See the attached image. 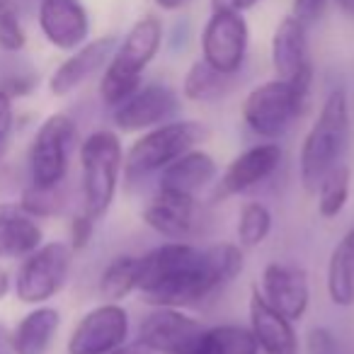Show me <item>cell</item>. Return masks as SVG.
<instances>
[{
  "label": "cell",
  "instance_id": "ab89813d",
  "mask_svg": "<svg viewBox=\"0 0 354 354\" xmlns=\"http://www.w3.org/2000/svg\"><path fill=\"white\" fill-rule=\"evenodd\" d=\"M335 6L339 8V12L354 20V0H335Z\"/></svg>",
  "mask_w": 354,
  "mask_h": 354
},
{
  "label": "cell",
  "instance_id": "484cf974",
  "mask_svg": "<svg viewBox=\"0 0 354 354\" xmlns=\"http://www.w3.org/2000/svg\"><path fill=\"white\" fill-rule=\"evenodd\" d=\"M349 194H352V167L342 160L320 180L318 189H315L318 216L325 221L337 218L347 209Z\"/></svg>",
  "mask_w": 354,
  "mask_h": 354
},
{
  "label": "cell",
  "instance_id": "277c9868",
  "mask_svg": "<svg viewBox=\"0 0 354 354\" xmlns=\"http://www.w3.org/2000/svg\"><path fill=\"white\" fill-rule=\"evenodd\" d=\"M162 46V22L156 15H143L131 25L117 44L109 64L100 78V100L104 107L114 109L129 95L141 88L146 68L153 64Z\"/></svg>",
  "mask_w": 354,
  "mask_h": 354
},
{
  "label": "cell",
  "instance_id": "44dd1931",
  "mask_svg": "<svg viewBox=\"0 0 354 354\" xmlns=\"http://www.w3.org/2000/svg\"><path fill=\"white\" fill-rule=\"evenodd\" d=\"M44 243V231L20 204L0 202V260H17Z\"/></svg>",
  "mask_w": 354,
  "mask_h": 354
},
{
  "label": "cell",
  "instance_id": "d6986e66",
  "mask_svg": "<svg viewBox=\"0 0 354 354\" xmlns=\"http://www.w3.org/2000/svg\"><path fill=\"white\" fill-rule=\"evenodd\" d=\"M270 56L274 78L296 80L304 75H313V64L308 56V27L294 15L284 17L274 27Z\"/></svg>",
  "mask_w": 354,
  "mask_h": 354
},
{
  "label": "cell",
  "instance_id": "d6a6232c",
  "mask_svg": "<svg viewBox=\"0 0 354 354\" xmlns=\"http://www.w3.org/2000/svg\"><path fill=\"white\" fill-rule=\"evenodd\" d=\"M95 218H90L88 214L80 209L78 214H75L73 218H71V241H68V245L73 248V252H80V250H85V248L90 245V241H93V236H95Z\"/></svg>",
  "mask_w": 354,
  "mask_h": 354
},
{
  "label": "cell",
  "instance_id": "ffe728a7",
  "mask_svg": "<svg viewBox=\"0 0 354 354\" xmlns=\"http://www.w3.org/2000/svg\"><path fill=\"white\" fill-rule=\"evenodd\" d=\"M218 162L209 151L202 146L183 153L180 158L162 167L158 172V189H170V192H183L199 197V192L214 187L218 180Z\"/></svg>",
  "mask_w": 354,
  "mask_h": 354
},
{
  "label": "cell",
  "instance_id": "5b68a950",
  "mask_svg": "<svg viewBox=\"0 0 354 354\" xmlns=\"http://www.w3.org/2000/svg\"><path fill=\"white\" fill-rule=\"evenodd\" d=\"M80 160V202L90 218L107 216L117 199L124 175V146L112 129H97L88 133L78 148Z\"/></svg>",
  "mask_w": 354,
  "mask_h": 354
},
{
  "label": "cell",
  "instance_id": "5bb4252c",
  "mask_svg": "<svg viewBox=\"0 0 354 354\" xmlns=\"http://www.w3.org/2000/svg\"><path fill=\"white\" fill-rule=\"evenodd\" d=\"M281 158H284V151L277 141H260L248 146L245 151L231 158L223 172H218V180L214 185V199L221 202V199L252 192L279 170Z\"/></svg>",
  "mask_w": 354,
  "mask_h": 354
},
{
  "label": "cell",
  "instance_id": "83f0119b",
  "mask_svg": "<svg viewBox=\"0 0 354 354\" xmlns=\"http://www.w3.org/2000/svg\"><path fill=\"white\" fill-rule=\"evenodd\" d=\"M272 226H274V216H272L267 204L245 202L241 207V212H238L236 243L243 250H255L270 238Z\"/></svg>",
  "mask_w": 354,
  "mask_h": 354
},
{
  "label": "cell",
  "instance_id": "3957f363",
  "mask_svg": "<svg viewBox=\"0 0 354 354\" xmlns=\"http://www.w3.org/2000/svg\"><path fill=\"white\" fill-rule=\"evenodd\" d=\"M313 75L296 80L272 78L255 85L241 107L243 124L260 141H279L291 131L296 119L304 117L310 102Z\"/></svg>",
  "mask_w": 354,
  "mask_h": 354
},
{
  "label": "cell",
  "instance_id": "ac0fdd59",
  "mask_svg": "<svg viewBox=\"0 0 354 354\" xmlns=\"http://www.w3.org/2000/svg\"><path fill=\"white\" fill-rule=\"evenodd\" d=\"M248 318H250L248 328H250L262 354H301V342L296 335L294 320L272 308L257 286H252L250 291Z\"/></svg>",
  "mask_w": 354,
  "mask_h": 354
},
{
  "label": "cell",
  "instance_id": "8992f818",
  "mask_svg": "<svg viewBox=\"0 0 354 354\" xmlns=\"http://www.w3.org/2000/svg\"><path fill=\"white\" fill-rule=\"evenodd\" d=\"M209 138V129L197 119H172L160 127L138 133L136 141L124 151V180L129 185L158 175L175 158L202 146Z\"/></svg>",
  "mask_w": 354,
  "mask_h": 354
},
{
  "label": "cell",
  "instance_id": "e0dca14e",
  "mask_svg": "<svg viewBox=\"0 0 354 354\" xmlns=\"http://www.w3.org/2000/svg\"><path fill=\"white\" fill-rule=\"evenodd\" d=\"M39 30L59 51H75L90 37V15L80 0H39Z\"/></svg>",
  "mask_w": 354,
  "mask_h": 354
},
{
  "label": "cell",
  "instance_id": "836d02e7",
  "mask_svg": "<svg viewBox=\"0 0 354 354\" xmlns=\"http://www.w3.org/2000/svg\"><path fill=\"white\" fill-rule=\"evenodd\" d=\"M306 349H308V354H342L337 337L328 328H323V325L308 330V335H306Z\"/></svg>",
  "mask_w": 354,
  "mask_h": 354
},
{
  "label": "cell",
  "instance_id": "60d3db41",
  "mask_svg": "<svg viewBox=\"0 0 354 354\" xmlns=\"http://www.w3.org/2000/svg\"><path fill=\"white\" fill-rule=\"evenodd\" d=\"M0 354H10V352H8L6 337H3V328H0Z\"/></svg>",
  "mask_w": 354,
  "mask_h": 354
},
{
  "label": "cell",
  "instance_id": "74e56055",
  "mask_svg": "<svg viewBox=\"0 0 354 354\" xmlns=\"http://www.w3.org/2000/svg\"><path fill=\"white\" fill-rule=\"evenodd\" d=\"M114 354H151V352H148L146 347H141L138 342H127L122 349H117Z\"/></svg>",
  "mask_w": 354,
  "mask_h": 354
},
{
  "label": "cell",
  "instance_id": "30bf717a",
  "mask_svg": "<svg viewBox=\"0 0 354 354\" xmlns=\"http://www.w3.org/2000/svg\"><path fill=\"white\" fill-rule=\"evenodd\" d=\"M204 330L185 308L153 306L138 323L136 342L151 354H197Z\"/></svg>",
  "mask_w": 354,
  "mask_h": 354
},
{
  "label": "cell",
  "instance_id": "7c38bea8",
  "mask_svg": "<svg viewBox=\"0 0 354 354\" xmlns=\"http://www.w3.org/2000/svg\"><path fill=\"white\" fill-rule=\"evenodd\" d=\"M250 49V27L243 12L212 10L202 30V59L226 75H238Z\"/></svg>",
  "mask_w": 354,
  "mask_h": 354
},
{
  "label": "cell",
  "instance_id": "603a6c76",
  "mask_svg": "<svg viewBox=\"0 0 354 354\" xmlns=\"http://www.w3.org/2000/svg\"><path fill=\"white\" fill-rule=\"evenodd\" d=\"M325 291H328L330 304L337 308L354 306V226L330 250Z\"/></svg>",
  "mask_w": 354,
  "mask_h": 354
},
{
  "label": "cell",
  "instance_id": "d590c367",
  "mask_svg": "<svg viewBox=\"0 0 354 354\" xmlns=\"http://www.w3.org/2000/svg\"><path fill=\"white\" fill-rule=\"evenodd\" d=\"M260 0H212V10H226V12H245L255 8Z\"/></svg>",
  "mask_w": 354,
  "mask_h": 354
},
{
  "label": "cell",
  "instance_id": "52a82bcc",
  "mask_svg": "<svg viewBox=\"0 0 354 354\" xmlns=\"http://www.w3.org/2000/svg\"><path fill=\"white\" fill-rule=\"evenodd\" d=\"M75 143H78L75 119L66 112L49 114L39 124L35 141L30 146V158H27L30 185L56 187V185L66 183Z\"/></svg>",
  "mask_w": 354,
  "mask_h": 354
},
{
  "label": "cell",
  "instance_id": "cb8c5ba5",
  "mask_svg": "<svg viewBox=\"0 0 354 354\" xmlns=\"http://www.w3.org/2000/svg\"><path fill=\"white\" fill-rule=\"evenodd\" d=\"M238 75H226L221 71L212 68L204 59H197L187 68L183 78V97L189 102H216V100L226 97L236 85Z\"/></svg>",
  "mask_w": 354,
  "mask_h": 354
},
{
  "label": "cell",
  "instance_id": "8d00e7d4",
  "mask_svg": "<svg viewBox=\"0 0 354 354\" xmlns=\"http://www.w3.org/2000/svg\"><path fill=\"white\" fill-rule=\"evenodd\" d=\"M160 10H165V12H175V10H183L185 6H189L192 0H153Z\"/></svg>",
  "mask_w": 354,
  "mask_h": 354
},
{
  "label": "cell",
  "instance_id": "ba28073f",
  "mask_svg": "<svg viewBox=\"0 0 354 354\" xmlns=\"http://www.w3.org/2000/svg\"><path fill=\"white\" fill-rule=\"evenodd\" d=\"M73 248L64 241L41 243L22 260L15 279V294L22 304L41 306L61 294L73 270Z\"/></svg>",
  "mask_w": 354,
  "mask_h": 354
},
{
  "label": "cell",
  "instance_id": "4dcf8cb0",
  "mask_svg": "<svg viewBox=\"0 0 354 354\" xmlns=\"http://www.w3.org/2000/svg\"><path fill=\"white\" fill-rule=\"evenodd\" d=\"M25 44H27V35L17 12L12 8L0 10V51L20 54L25 49Z\"/></svg>",
  "mask_w": 354,
  "mask_h": 354
},
{
  "label": "cell",
  "instance_id": "1f68e13d",
  "mask_svg": "<svg viewBox=\"0 0 354 354\" xmlns=\"http://www.w3.org/2000/svg\"><path fill=\"white\" fill-rule=\"evenodd\" d=\"M12 131H15V109H12V97L0 93V165L10 151Z\"/></svg>",
  "mask_w": 354,
  "mask_h": 354
},
{
  "label": "cell",
  "instance_id": "d4e9b609",
  "mask_svg": "<svg viewBox=\"0 0 354 354\" xmlns=\"http://www.w3.org/2000/svg\"><path fill=\"white\" fill-rule=\"evenodd\" d=\"M138 291V255L122 252L107 262L97 279V294L102 301L122 304L131 294Z\"/></svg>",
  "mask_w": 354,
  "mask_h": 354
},
{
  "label": "cell",
  "instance_id": "9a60e30c",
  "mask_svg": "<svg viewBox=\"0 0 354 354\" xmlns=\"http://www.w3.org/2000/svg\"><path fill=\"white\" fill-rule=\"evenodd\" d=\"M265 301L289 320H301L310 306L308 272L294 262H270L265 265L260 284H255Z\"/></svg>",
  "mask_w": 354,
  "mask_h": 354
},
{
  "label": "cell",
  "instance_id": "2e32d148",
  "mask_svg": "<svg viewBox=\"0 0 354 354\" xmlns=\"http://www.w3.org/2000/svg\"><path fill=\"white\" fill-rule=\"evenodd\" d=\"M119 39L114 35L97 37V39H88L83 46L71 51L66 61L56 66V71L49 78V90L56 97H66V95L75 93L80 85H85L95 73L104 71L109 64L114 49H117Z\"/></svg>",
  "mask_w": 354,
  "mask_h": 354
},
{
  "label": "cell",
  "instance_id": "7402d4cb",
  "mask_svg": "<svg viewBox=\"0 0 354 354\" xmlns=\"http://www.w3.org/2000/svg\"><path fill=\"white\" fill-rule=\"evenodd\" d=\"M61 328V313L54 306H35L25 318L17 323L12 333V354H49Z\"/></svg>",
  "mask_w": 354,
  "mask_h": 354
},
{
  "label": "cell",
  "instance_id": "f1b7e54d",
  "mask_svg": "<svg viewBox=\"0 0 354 354\" xmlns=\"http://www.w3.org/2000/svg\"><path fill=\"white\" fill-rule=\"evenodd\" d=\"M37 71L32 68L30 61L20 59L17 54L3 51L0 54V93L15 97H25L37 88Z\"/></svg>",
  "mask_w": 354,
  "mask_h": 354
},
{
  "label": "cell",
  "instance_id": "6da1fadb",
  "mask_svg": "<svg viewBox=\"0 0 354 354\" xmlns=\"http://www.w3.org/2000/svg\"><path fill=\"white\" fill-rule=\"evenodd\" d=\"M245 270V250L233 241L199 248L165 241L138 255V294L146 306L192 308L223 291Z\"/></svg>",
  "mask_w": 354,
  "mask_h": 354
},
{
  "label": "cell",
  "instance_id": "f546056e",
  "mask_svg": "<svg viewBox=\"0 0 354 354\" xmlns=\"http://www.w3.org/2000/svg\"><path fill=\"white\" fill-rule=\"evenodd\" d=\"M66 204H68V192H66V183L56 185V187H37V185H27L22 189L20 207L35 218H51L64 214Z\"/></svg>",
  "mask_w": 354,
  "mask_h": 354
},
{
  "label": "cell",
  "instance_id": "b9f144b4",
  "mask_svg": "<svg viewBox=\"0 0 354 354\" xmlns=\"http://www.w3.org/2000/svg\"><path fill=\"white\" fill-rule=\"evenodd\" d=\"M12 0H0V10H6V8H10Z\"/></svg>",
  "mask_w": 354,
  "mask_h": 354
},
{
  "label": "cell",
  "instance_id": "f35d334b",
  "mask_svg": "<svg viewBox=\"0 0 354 354\" xmlns=\"http://www.w3.org/2000/svg\"><path fill=\"white\" fill-rule=\"evenodd\" d=\"M8 291H10V274H8V272L0 267V301L6 299Z\"/></svg>",
  "mask_w": 354,
  "mask_h": 354
},
{
  "label": "cell",
  "instance_id": "4316f807",
  "mask_svg": "<svg viewBox=\"0 0 354 354\" xmlns=\"http://www.w3.org/2000/svg\"><path fill=\"white\" fill-rule=\"evenodd\" d=\"M197 354H260L248 325L223 323L204 330Z\"/></svg>",
  "mask_w": 354,
  "mask_h": 354
},
{
  "label": "cell",
  "instance_id": "9c48e42d",
  "mask_svg": "<svg viewBox=\"0 0 354 354\" xmlns=\"http://www.w3.org/2000/svg\"><path fill=\"white\" fill-rule=\"evenodd\" d=\"M141 221L165 241H194L209 223V209L199 197L158 189L141 209Z\"/></svg>",
  "mask_w": 354,
  "mask_h": 354
},
{
  "label": "cell",
  "instance_id": "8fae6325",
  "mask_svg": "<svg viewBox=\"0 0 354 354\" xmlns=\"http://www.w3.org/2000/svg\"><path fill=\"white\" fill-rule=\"evenodd\" d=\"M131 337L129 310L122 304L102 301L80 315L68 335V354H114Z\"/></svg>",
  "mask_w": 354,
  "mask_h": 354
},
{
  "label": "cell",
  "instance_id": "e575fe53",
  "mask_svg": "<svg viewBox=\"0 0 354 354\" xmlns=\"http://www.w3.org/2000/svg\"><path fill=\"white\" fill-rule=\"evenodd\" d=\"M325 6H328V0H294L291 3V15L308 27L323 17Z\"/></svg>",
  "mask_w": 354,
  "mask_h": 354
},
{
  "label": "cell",
  "instance_id": "7a4b0ae2",
  "mask_svg": "<svg viewBox=\"0 0 354 354\" xmlns=\"http://www.w3.org/2000/svg\"><path fill=\"white\" fill-rule=\"evenodd\" d=\"M352 136L349 97L344 88H333L320 104L299 151V180L308 194H315L320 180L344 160Z\"/></svg>",
  "mask_w": 354,
  "mask_h": 354
},
{
  "label": "cell",
  "instance_id": "4fadbf2b",
  "mask_svg": "<svg viewBox=\"0 0 354 354\" xmlns=\"http://www.w3.org/2000/svg\"><path fill=\"white\" fill-rule=\"evenodd\" d=\"M183 100L167 83H141L122 104L112 109V122L122 133H143L153 127L177 119Z\"/></svg>",
  "mask_w": 354,
  "mask_h": 354
}]
</instances>
